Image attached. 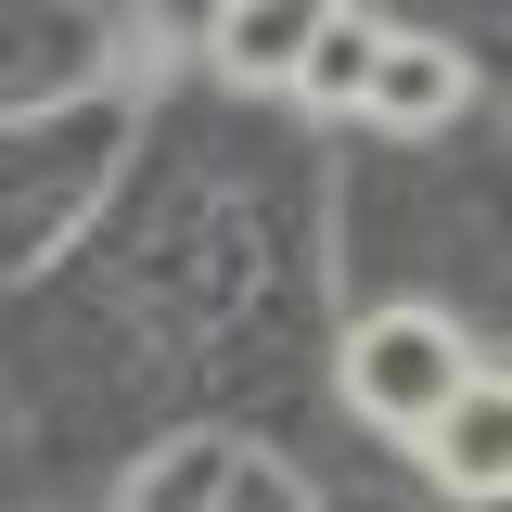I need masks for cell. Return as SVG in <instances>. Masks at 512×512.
<instances>
[{"mask_svg": "<svg viewBox=\"0 0 512 512\" xmlns=\"http://www.w3.org/2000/svg\"><path fill=\"white\" fill-rule=\"evenodd\" d=\"M372 13H320L308 26V52H295V77H282V90H295V103H308V116H359V77H372Z\"/></svg>", "mask_w": 512, "mask_h": 512, "instance_id": "obj_4", "label": "cell"}, {"mask_svg": "<svg viewBox=\"0 0 512 512\" xmlns=\"http://www.w3.org/2000/svg\"><path fill=\"white\" fill-rule=\"evenodd\" d=\"M218 500H231V448H218V436H180L167 461H141V474H128L116 512H218Z\"/></svg>", "mask_w": 512, "mask_h": 512, "instance_id": "obj_6", "label": "cell"}, {"mask_svg": "<svg viewBox=\"0 0 512 512\" xmlns=\"http://www.w3.org/2000/svg\"><path fill=\"white\" fill-rule=\"evenodd\" d=\"M423 448H436V487H448V500H474V512H487V500L512 487V384L474 359V372H461V397L423 423Z\"/></svg>", "mask_w": 512, "mask_h": 512, "instance_id": "obj_3", "label": "cell"}, {"mask_svg": "<svg viewBox=\"0 0 512 512\" xmlns=\"http://www.w3.org/2000/svg\"><path fill=\"white\" fill-rule=\"evenodd\" d=\"M461 103H474L461 39H423V26H384V39H372V77H359V116H372V128L423 141V128H448Z\"/></svg>", "mask_w": 512, "mask_h": 512, "instance_id": "obj_2", "label": "cell"}, {"mask_svg": "<svg viewBox=\"0 0 512 512\" xmlns=\"http://www.w3.org/2000/svg\"><path fill=\"white\" fill-rule=\"evenodd\" d=\"M320 13H333V0H218V64H231V77H295Z\"/></svg>", "mask_w": 512, "mask_h": 512, "instance_id": "obj_5", "label": "cell"}, {"mask_svg": "<svg viewBox=\"0 0 512 512\" xmlns=\"http://www.w3.org/2000/svg\"><path fill=\"white\" fill-rule=\"evenodd\" d=\"M461 372H474V346H461V320H436V308H372L346 333V410L384 423V436H423L448 397H461Z\"/></svg>", "mask_w": 512, "mask_h": 512, "instance_id": "obj_1", "label": "cell"}]
</instances>
